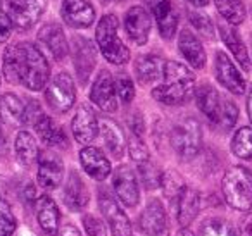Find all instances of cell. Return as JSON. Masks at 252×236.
Wrapping results in <instances>:
<instances>
[{"instance_id": "6da1fadb", "label": "cell", "mask_w": 252, "mask_h": 236, "mask_svg": "<svg viewBox=\"0 0 252 236\" xmlns=\"http://www.w3.org/2000/svg\"><path fill=\"white\" fill-rule=\"evenodd\" d=\"M4 74L9 83H21L28 90H42L50 76L43 52L33 43L23 42L5 49Z\"/></svg>"}, {"instance_id": "7a4b0ae2", "label": "cell", "mask_w": 252, "mask_h": 236, "mask_svg": "<svg viewBox=\"0 0 252 236\" xmlns=\"http://www.w3.org/2000/svg\"><path fill=\"white\" fill-rule=\"evenodd\" d=\"M195 90V76L187 66L175 60L164 62L162 83L152 90V97L166 105H180L187 102Z\"/></svg>"}, {"instance_id": "3957f363", "label": "cell", "mask_w": 252, "mask_h": 236, "mask_svg": "<svg viewBox=\"0 0 252 236\" xmlns=\"http://www.w3.org/2000/svg\"><path fill=\"white\" fill-rule=\"evenodd\" d=\"M223 197L230 207L237 210L252 208V173L247 167L233 166L223 176Z\"/></svg>"}, {"instance_id": "277c9868", "label": "cell", "mask_w": 252, "mask_h": 236, "mask_svg": "<svg viewBox=\"0 0 252 236\" xmlns=\"http://www.w3.org/2000/svg\"><path fill=\"white\" fill-rule=\"evenodd\" d=\"M95 40L102 56L111 64L121 66L130 60V50L118 38V18L114 14H105L97 25Z\"/></svg>"}, {"instance_id": "5b68a950", "label": "cell", "mask_w": 252, "mask_h": 236, "mask_svg": "<svg viewBox=\"0 0 252 236\" xmlns=\"http://www.w3.org/2000/svg\"><path fill=\"white\" fill-rule=\"evenodd\" d=\"M171 145L175 152L183 159L197 155L202 145V129L193 118H185L173 128Z\"/></svg>"}, {"instance_id": "8992f818", "label": "cell", "mask_w": 252, "mask_h": 236, "mask_svg": "<svg viewBox=\"0 0 252 236\" xmlns=\"http://www.w3.org/2000/svg\"><path fill=\"white\" fill-rule=\"evenodd\" d=\"M45 97L49 105L56 112H59V114L67 112L73 107L74 98H76L73 78L67 73H59L57 76H54V80L47 87Z\"/></svg>"}, {"instance_id": "52a82bcc", "label": "cell", "mask_w": 252, "mask_h": 236, "mask_svg": "<svg viewBox=\"0 0 252 236\" xmlns=\"http://www.w3.org/2000/svg\"><path fill=\"white\" fill-rule=\"evenodd\" d=\"M49 0H7L9 18L19 30H30L43 14Z\"/></svg>"}, {"instance_id": "ba28073f", "label": "cell", "mask_w": 252, "mask_h": 236, "mask_svg": "<svg viewBox=\"0 0 252 236\" xmlns=\"http://www.w3.org/2000/svg\"><path fill=\"white\" fill-rule=\"evenodd\" d=\"M73 60L76 67L78 78L81 85H85L90 78L92 71L97 62V50L95 45L85 36H74L73 38Z\"/></svg>"}, {"instance_id": "9c48e42d", "label": "cell", "mask_w": 252, "mask_h": 236, "mask_svg": "<svg viewBox=\"0 0 252 236\" xmlns=\"http://www.w3.org/2000/svg\"><path fill=\"white\" fill-rule=\"evenodd\" d=\"M214 73H216V80L231 91L233 95L245 93V80L240 74V71L235 67L231 59L224 52L216 54V62H214Z\"/></svg>"}, {"instance_id": "30bf717a", "label": "cell", "mask_w": 252, "mask_h": 236, "mask_svg": "<svg viewBox=\"0 0 252 236\" xmlns=\"http://www.w3.org/2000/svg\"><path fill=\"white\" fill-rule=\"evenodd\" d=\"M98 205H100V210L104 214L105 221L111 226V231L114 236H130L131 235V226H130V219L125 212L121 210V207L118 205V202L107 195L105 191L100 193L98 198Z\"/></svg>"}, {"instance_id": "8fae6325", "label": "cell", "mask_w": 252, "mask_h": 236, "mask_svg": "<svg viewBox=\"0 0 252 236\" xmlns=\"http://www.w3.org/2000/svg\"><path fill=\"white\" fill-rule=\"evenodd\" d=\"M63 19L71 28H90L95 21V11L88 0H64L61 9Z\"/></svg>"}, {"instance_id": "7c38bea8", "label": "cell", "mask_w": 252, "mask_h": 236, "mask_svg": "<svg viewBox=\"0 0 252 236\" xmlns=\"http://www.w3.org/2000/svg\"><path fill=\"white\" fill-rule=\"evenodd\" d=\"M90 98L102 111L105 112L116 111V107H118V102H116V87L109 71H100L98 76L95 78V83L90 91Z\"/></svg>"}, {"instance_id": "4fadbf2b", "label": "cell", "mask_w": 252, "mask_h": 236, "mask_svg": "<svg viewBox=\"0 0 252 236\" xmlns=\"http://www.w3.org/2000/svg\"><path fill=\"white\" fill-rule=\"evenodd\" d=\"M114 190L126 207H135L138 204V179L131 167L119 166L116 169Z\"/></svg>"}, {"instance_id": "5bb4252c", "label": "cell", "mask_w": 252, "mask_h": 236, "mask_svg": "<svg viewBox=\"0 0 252 236\" xmlns=\"http://www.w3.org/2000/svg\"><path fill=\"white\" fill-rule=\"evenodd\" d=\"M126 33L137 45H145L151 35V14L144 7H131L125 16Z\"/></svg>"}, {"instance_id": "9a60e30c", "label": "cell", "mask_w": 252, "mask_h": 236, "mask_svg": "<svg viewBox=\"0 0 252 236\" xmlns=\"http://www.w3.org/2000/svg\"><path fill=\"white\" fill-rule=\"evenodd\" d=\"M71 128H73V135L78 143L87 145V143L94 142L98 133V121H97L95 112L92 111V107L81 105V107L78 109L76 116L73 118Z\"/></svg>"}, {"instance_id": "2e32d148", "label": "cell", "mask_w": 252, "mask_h": 236, "mask_svg": "<svg viewBox=\"0 0 252 236\" xmlns=\"http://www.w3.org/2000/svg\"><path fill=\"white\" fill-rule=\"evenodd\" d=\"M64 176L63 160L50 152H45L40 155L38 162V183L45 190H54L61 184Z\"/></svg>"}, {"instance_id": "e0dca14e", "label": "cell", "mask_w": 252, "mask_h": 236, "mask_svg": "<svg viewBox=\"0 0 252 236\" xmlns=\"http://www.w3.org/2000/svg\"><path fill=\"white\" fill-rule=\"evenodd\" d=\"M140 228L149 236H164L168 229L164 207L159 200H152L140 215Z\"/></svg>"}, {"instance_id": "ac0fdd59", "label": "cell", "mask_w": 252, "mask_h": 236, "mask_svg": "<svg viewBox=\"0 0 252 236\" xmlns=\"http://www.w3.org/2000/svg\"><path fill=\"white\" fill-rule=\"evenodd\" d=\"M195 100L199 109L202 111V114L207 116L213 124H220L221 119V112H223V104L224 98L214 90L211 85H202L199 87V90L195 91Z\"/></svg>"}, {"instance_id": "d6986e66", "label": "cell", "mask_w": 252, "mask_h": 236, "mask_svg": "<svg viewBox=\"0 0 252 236\" xmlns=\"http://www.w3.org/2000/svg\"><path fill=\"white\" fill-rule=\"evenodd\" d=\"M80 162L83 166L85 173L97 181L105 179L111 173V162L102 153V150L95 148V147H87V148L81 150Z\"/></svg>"}, {"instance_id": "ffe728a7", "label": "cell", "mask_w": 252, "mask_h": 236, "mask_svg": "<svg viewBox=\"0 0 252 236\" xmlns=\"http://www.w3.org/2000/svg\"><path fill=\"white\" fill-rule=\"evenodd\" d=\"M151 7L152 12H154L156 21H158L161 36L166 40L173 38L176 33V28H178V14H176L175 7H173L171 0H156Z\"/></svg>"}, {"instance_id": "44dd1931", "label": "cell", "mask_w": 252, "mask_h": 236, "mask_svg": "<svg viewBox=\"0 0 252 236\" xmlns=\"http://www.w3.org/2000/svg\"><path fill=\"white\" fill-rule=\"evenodd\" d=\"M38 40L49 49V52L54 56L56 60H63L67 54V42L64 31L59 25L56 23H49V25L42 26L38 31Z\"/></svg>"}, {"instance_id": "7402d4cb", "label": "cell", "mask_w": 252, "mask_h": 236, "mask_svg": "<svg viewBox=\"0 0 252 236\" xmlns=\"http://www.w3.org/2000/svg\"><path fill=\"white\" fill-rule=\"evenodd\" d=\"M88 200H90V193H88L83 179L74 171H71L66 186H64V204L73 212H78L87 207Z\"/></svg>"}, {"instance_id": "603a6c76", "label": "cell", "mask_w": 252, "mask_h": 236, "mask_svg": "<svg viewBox=\"0 0 252 236\" xmlns=\"http://www.w3.org/2000/svg\"><path fill=\"white\" fill-rule=\"evenodd\" d=\"M178 47L182 56L189 60L190 66L195 67V69H202L204 64H206V52H204L202 43L190 30H183L180 33Z\"/></svg>"}, {"instance_id": "cb8c5ba5", "label": "cell", "mask_w": 252, "mask_h": 236, "mask_svg": "<svg viewBox=\"0 0 252 236\" xmlns=\"http://www.w3.org/2000/svg\"><path fill=\"white\" fill-rule=\"evenodd\" d=\"M36 217H38V222L42 226V229L50 236H56L57 229H59V208H57L56 202L52 200L47 195H42L38 198V208H36Z\"/></svg>"}, {"instance_id": "d4e9b609", "label": "cell", "mask_w": 252, "mask_h": 236, "mask_svg": "<svg viewBox=\"0 0 252 236\" xmlns=\"http://www.w3.org/2000/svg\"><path fill=\"white\" fill-rule=\"evenodd\" d=\"M0 119L12 128L25 124V104L18 95L5 93L0 97Z\"/></svg>"}, {"instance_id": "484cf974", "label": "cell", "mask_w": 252, "mask_h": 236, "mask_svg": "<svg viewBox=\"0 0 252 236\" xmlns=\"http://www.w3.org/2000/svg\"><path fill=\"white\" fill-rule=\"evenodd\" d=\"M36 133L40 135L43 143L50 147H67V136L64 129L54 121L52 118L43 114L35 124Z\"/></svg>"}, {"instance_id": "4316f807", "label": "cell", "mask_w": 252, "mask_h": 236, "mask_svg": "<svg viewBox=\"0 0 252 236\" xmlns=\"http://www.w3.org/2000/svg\"><path fill=\"white\" fill-rule=\"evenodd\" d=\"M199 208H200L199 191L193 190V188L185 186V190L182 191V195H180V198H178V214H176L178 222L183 226V228L189 226L190 222L197 217Z\"/></svg>"}, {"instance_id": "83f0119b", "label": "cell", "mask_w": 252, "mask_h": 236, "mask_svg": "<svg viewBox=\"0 0 252 236\" xmlns=\"http://www.w3.org/2000/svg\"><path fill=\"white\" fill-rule=\"evenodd\" d=\"M164 62L158 56H142L135 62V73L142 85H151L162 76Z\"/></svg>"}, {"instance_id": "f1b7e54d", "label": "cell", "mask_w": 252, "mask_h": 236, "mask_svg": "<svg viewBox=\"0 0 252 236\" xmlns=\"http://www.w3.org/2000/svg\"><path fill=\"white\" fill-rule=\"evenodd\" d=\"M220 35H221V40L224 42V45L231 50L235 59L238 60V64H240L245 71H249V67H251L249 54H247V49H245L244 42H242V38L238 36L237 30L231 25H220Z\"/></svg>"}, {"instance_id": "f546056e", "label": "cell", "mask_w": 252, "mask_h": 236, "mask_svg": "<svg viewBox=\"0 0 252 236\" xmlns=\"http://www.w3.org/2000/svg\"><path fill=\"white\" fill-rule=\"evenodd\" d=\"M100 131L111 155L116 157V159H121L123 152H125V135H123L121 128L111 119H104L100 122Z\"/></svg>"}, {"instance_id": "4dcf8cb0", "label": "cell", "mask_w": 252, "mask_h": 236, "mask_svg": "<svg viewBox=\"0 0 252 236\" xmlns=\"http://www.w3.org/2000/svg\"><path fill=\"white\" fill-rule=\"evenodd\" d=\"M16 157L23 166H32L38 159V145L32 133L19 131L16 136Z\"/></svg>"}, {"instance_id": "1f68e13d", "label": "cell", "mask_w": 252, "mask_h": 236, "mask_svg": "<svg viewBox=\"0 0 252 236\" xmlns=\"http://www.w3.org/2000/svg\"><path fill=\"white\" fill-rule=\"evenodd\" d=\"M216 9L231 26L242 25L245 21V5L242 0H214Z\"/></svg>"}, {"instance_id": "d6a6232c", "label": "cell", "mask_w": 252, "mask_h": 236, "mask_svg": "<svg viewBox=\"0 0 252 236\" xmlns=\"http://www.w3.org/2000/svg\"><path fill=\"white\" fill-rule=\"evenodd\" d=\"M231 152L238 159L249 160L252 159V128L244 126L231 138Z\"/></svg>"}, {"instance_id": "836d02e7", "label": "cell", "mask_w": 252, "mask_h": 236, "mask_svg": "<svg viewBox=\"0 0 252 236\" xmlns=\"http://www.w3.org/2000/svg\"><path fill=\"white\" fill-rule=\"evenodd\" d=\"M200 236H237L233 226L224 219H207L200 228Z\"/></svg>"}, {"instance_id": "e575fe53", "label": "cell", "mask_w": 252, "mask_h": 236, "mask_svg": "<svg viewBox=\"0 0 252 236\" xmlns=\"http://www.w3.org/2000/svg\"><path fill=\"white\" fill-rule=\"evenodd\" d=\"M161 184H162V190H164L166 197H168L169 200H176V202H178L182 191L185 190L183 179L176 173H173V171L162 174V183Z\"/></svg>"}, {"instance_id": "d590c367", "label": "cell", "mask_w": 252, "mask_h": 236, "mask_svg": "<svg viewBox=\"0 0 252 236\" xmlns=\"http://www.w3.org/2000/svg\"><path fill=\"white\" fill-rule=\"evenodd\" d=\"M140 176L147 190H154V188H158L159 184L162 183V173L158 169V166H154V164L151 162V160L140 164Z\"/></svg>"}, {"instance_id": "8d00e7d4", "label": "cell", "mask_w": 252, "mask_h": 236, "mask_svg": "<svg viewBox=\"0 0 252 236\" xmlns=\"http://www.w3.org/2000/svg\"><path fill=\"white\" fill-rule=\"evenodd\" d=\"M189 19H190V25L197 30L202 36L206 38H214V28H213V23L207 16L200 14V12H189Z\"/></svg>"}, {"instance_id": "74e56055", "label": "cell", "mask_w": 252, "mask_h": 236, "mask_svg": "<svg viewBox=\"0 0 252 236\" xmlns=\"http://www.w3.org/2000/svg\"><path fill=\"white\" fill-rule=\"evenodd\" d=\"M114 87H116V93L119 95L125 104H130L135 97V87H133V81L130 78L126 76V74H119L114 81Z\"/></svg>"}, {"instance_id": "f35d334b", "label": "cell", "mask_w": 252, "mask_h": 236, "mask_svg": "<svg viewBox=\"0 0 252 236\" xmlns=\"http://www.w3.org/2000/svg\"><path fill=\"white\" fill-rule=\"evenodd\" d=\"M237 119H238L237 105H235L231 100H228V98H224L223 112H221V119H220V124L218 126H220L221 129H224V131H228V129H231L235 126Z\"/></svg>"}, {"instance_id": "ab89813d", "label": "cell", "mask_w": 252, "mask_h": 236, "mask_svg": "<svg viewBox=\"0 0 252 236\" xmlns=\"http://www.w3.org/2000/svg\"><path fill=\"white\" fill-rule=\"evenodd\" d=\"M130 155L133 160H137L138 164H144L149 160V152H147V147L144 145V142L140 140V136H135L131 138L130 142Z\"/></svg>"}, {"instance_id": "60d3db41", "label": "cell", "mask_w": 252, "mask_h": 236, "mask_svg": "<svg viewBox=\"0 0 252 236\" xmlns=\"http://www.w3.org/2000/svg\"><path fill=\"white\" fill-rule=\"evenodd\" d=\"M16 231V217L5 207H0V236H12Z\"/></svg>"}, {"instance_id": "b9f144b4", "label": "cell", "mask_w": 252, "mask_h": 236, "mask_svg": "<svg viewBox=\"0 0 252 236\" xmlns=\"http://www.w3.org/2000/svg\"><path fill=\"white\" fill-rule=\"evenodd\" d=\"M43 116L42 112V107H40V104L36 100H33V98H28L25 104V122L26 124H36V121H38L40 118Z\"/></svg>"}, {"instance_id": "7bdbcfd3", "label": "cell", "mask_w": 252, "mask_h": 236, "mask_svg": "<svg viewBox=\"0 0 252 236\" xmlns=\"http://www.w3.org/2000/svg\"><path fill=\"white\" fill-rule=\"evenodd\" d=\"M83 224L88 236H105V226L100 219L94 217V215H85Z\"/></svg>"}, {"instance_id": "ee69618b", "label": "cell", "mask_w": 252, "mask_h": 236, "mask_svg": "<svg viewBox=\"0 0 252 236\" xmlns=\"http://www.w3.org/2000/svg\"><path fill=\"white\" fill-rule=\"evenodd\" d=\"M12 33V21L9 14L2 11V0H0V43H4L9 40Z\"/></svg>"}, {"instance_id": "f6af8a7d", "label": "cell", "mask_w": 252, "mask_h": 236, "mask_svg": "<svg viewBox=\"0 0 252 236\" xmlns=\"http://www.w3.org/2000/svg\"><path fill=\"white\" fill-rule=\"evenodd\" d=\"M240 236H252V212L242 219V222H240Z\"/></svg>"}, {"instance_id": "bcb514c9", "label": "cell", "mask_w": 252, "mask_h": 236, "mask_svg": "<svg viewBox=\"0 0 252 236\" xmlns=\"http://www.w3.org/2000/svg\"><path fill=\"white\" fill-rule=\"evenodd\" d=\"M61 236H81V233L73 224H66L61 231Z\"/></svg>"}, {"instance_id": "7dc6e473", "label": "cell", "mask_w": 252, "mask_h": 236, "mask_svg": "<svg viewBox=\"0 0 252 236\" xmlns=\"http://www.w3.org/2000/svg\"><path fill=\"white\" fill-rule=\"evenodd\" d=\"M247 112H249V119L252 122V88L249 91V97H247Z\"/></svg>"}, {"instance_id": "c3c4849f", "label": "cell", "mask_w": 252, "mask_h": 236, "mask_svg": "<svg viewBox=\"0 0 252 236\" xmlns=\"http://www.w3.org/2000/svg\"><path fill=\"white\" fill-rule=\"evenodd\" d=\"M189 2L192 5H195V7H206L209 4V0H189Z\"/></svg>"}, {"instance_id": "681fc988", "label": "cell", "mask_w": 252, "mask_h": 236, "mask_svg": "<svg viewBox=\"0 0 252 236\" xmlns=\"http://www.w3.org/2000/svg\"><path fill=\"white\" fill-rule=\"evenodd\" d=\"M178 236H193V233L189 231L187 228H183V229H180V231H178Z\"/></svg>"}, {"instance_id": "f907efd6", "label": "cell", "mask_w": 252, "mask_h": 236, "mask_svg": "<svg viewBox=\"0 0 252 236\" xmlns=\"http://www.w3.org/2000/svg\"><path fill=\"white\" fill-rule=\"evenodd\" d=\"M5 143V136H4V133H2V129H0V147L4 145Z\"/></svg>"}, {"instance_id": "816d5d0a", "label": "cell", "mask_w": 252, "mask_h": 236, "mask_svg": "<svg viewBox=\"0 0 252 236\" xmlns=\"http://www.w3.org/2000/svg\"><path fill=\"white\" fill-rule=\"evenodd\" d=\"M145 2H147L149 5H152V4H154V2H156V0H145Z\"/></svg>"}]
</instances>
